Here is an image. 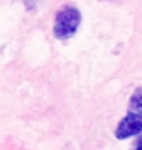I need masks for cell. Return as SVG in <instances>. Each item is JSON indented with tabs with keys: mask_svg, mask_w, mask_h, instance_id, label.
I'll return each mask as SVG.
<instances>
[{
	"mask_svg": "<svg viewBox=\"0 0 142 150\" xmlns=\"http://www.w3.org/2000/svg\"><path fill=\"white\" fill-rule=\"evenodd\" d=\"M141 134H142V115L127 110V114L117 124V127L114 130V137L117 140H126V139L141 135Z\"/></svg>",
	"mask_w": 142,
	"mask_h": 150,
	"instance_id": "2",
	"label": "cell"
},
{
	"mask_svg": "<svg viewBox=\"0 0 142 150\" xmlns=\"http://www.w3.org/2000/svg\"><path fill=\"white\" fill-rule=\"evenodd\" d=\"M36 2H38V0H23V4H25V7H27L28 10H33V8H35Z\"/></svg>",
	"mask_w": 142,
	"mask_h": 150,
	"instance_id": "5",
	"label": "cell"
},
{
	"mask_svg": "<svg viewBox=\"0 0 142 150\" xmlns=\"http://www.w3.org/2000/svg\"><path fill=\"white\" fill-rule=\"evenodd\" d=\"M127 110L142 115V88L134 89L132 96L129 97V109Z\"/></svg>",
	"mask_w": 142,
	"mask_h": 150,
	"instance_id": "3",
	"label": "cell"
},
{
	"mask_svg": "<svg viewBox=\"0 0 142 150\" xmlns=\"http://www.w3.org/2000/svg\"><path fill=\"white\" fill-rule=\"evenodd\" d=\"M131 150H142V134L137 135V139H136V142H134V145Z\"/></svg>",
	"mask_w": 142,
	"mask_h": 150,
	"instance_id": "4",
	"label": "cell"
},
{
	"mask_svg": "<svg viewBox=\"0 0 142 150\" xmlns=\"http://www.w3.org/2000/svg\"><path fill=\"white\" fill-rule=\"evenodd\" d=\"M81 23V12L73 5H63L56 12L53 25V35L58 40H70L75 36Z\"/></svg>",
	"mask_w": 142,
	"mask_h": 150,
	"instance_id": "1",
	"label": "cell"
}]
</instances>
